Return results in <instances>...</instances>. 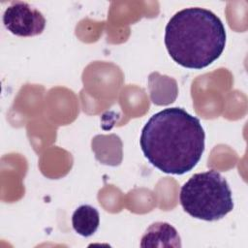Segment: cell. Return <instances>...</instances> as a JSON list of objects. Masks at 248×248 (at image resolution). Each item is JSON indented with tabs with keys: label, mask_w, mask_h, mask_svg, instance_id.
I'll list each match as a JSON object with an SVG mask.
<instances>
[{
	"label": "cell",
	"mask_w": 248,
	"mask_h": 248,
	"mask_svg": "<svg viewBox=\"0 0 248 248\" xmlns=\"http://www.w3.org/2000/svg\"><path fill=\"white\" fill-rule=\"evenodd\" d=\"M204 140L199 118L181 108H168L148 119L140 144L151 165L165 173L180 175L200 162Z\"/></svg>",
	"instance_id": "cell-1"
},
{
	"label": "cell",
	"mask_w": 248,
	"mask_h": 248,
	"mask_svg": "<svg viewBox=\"0 0 248 248\" xmlns=\"http://www.w3.org/2000/svg\"><path fill=\"white\" fill-rule=\"evenodd\" d=\"M226 29L211 11L194 7L175 13L165 29V46L174 62L200 70L212 64L226 45Z\"/></svg>",
	"instance_id": "cell-2"
},
{
	"label": "cell",
	"mask_w": 248,
	"mask_h": 248,
	"mask_svg": "<svg viewBox=\"0 0 248 248\" xmlns=\"http://www.w3.org/2000/svg\"><path fill=\"white\" fill-rule=\"evenodd\" d=\"M179 201L190 216L209 222L224 218L233 208L228 181L213 170L192 175L182 185Z\"/></svg>",
	"instance_id": "cell-3"
},
{
	"label": "cell",
	"mask_w": 248,
	"mask_h": 248,
	"mask_svg": "<svg viewBox=\"0 0 248 248\" xmlns=\"http://www.w3.org/2000/svg\"><path fill=\"white\" fill-rule=\"evenodd\" d=\"M3 23L16 36L33 37L43 33L46 20L39 10L28 3L16 1L5 10Z\"/></svg>",
	"instance_id": "cell-4"
},
{
	"label": "cell",
	"mask_w": 248,
	"mask_h": 248,
	"mask_svg": "<svg viewBox=\"0 0 248 248\" xmlns=\"http://www.w3.org/2000/svg\"><path fill=\"white\" fill-rule=\"evenodd\" d=\"M141 247H181L177 231L169 223L156 222L150 225L140 239Z\"/></svg>",
	"instance_id": "cell-5"
},
{
	"label": "cell",
	"mask_w": 248,
	"mask_h": 248,
	"mask_svg": "<svg viewBox=\"0 0 248 248\" xmlns=\"http://www.w3.org/2000/svg\"><path fill=\"white\" fill-rule=\"evenodd\" d=\"M73 229L81 236L88 237L96 232L100 225V214L98 210L89 205L78 206L72 216Z\"/></svg>",
	"instance_id": "cell-6"
}]
</instances>
